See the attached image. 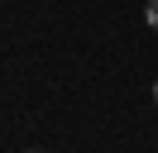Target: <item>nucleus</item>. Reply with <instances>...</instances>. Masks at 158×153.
I'll return each instance as SVG.
<instances>
[{"instance_id": "nucleus-3", "label": "nucleus", "mask_w": 158, "mask_h": 153, "mask_svg": "<svg viewBox=\"0 0 158 153\" xmlns=\"http://www.w3.org/2000/svg\"><path fill=\"white\" fill-rule=\"evenodd\" d=\"M24 153H43V148H24Z\"/></svg>"}, {"instance_id": "nucleus-2", "label": "nucleus", "mask_w": 158, "mask_h": 153, "mask_svg": "<svg viewBox=\"0 0 158 153\" xmlns=\"http://www.w3.org/2000/svg\"><path fill=\"white\" fill-rule=\"evenodd\" d=\"M153 105H158V81H153Z\"/></svg>"}, {"instance_id": "nucleus-1", "label": "nucleus", "mask_w": 158, "mask_h": 153, "mask_svg": "<svg viewBox=\"0 0 158 153\" xmlns=\"http://www.w3.org/2000/svg\"><path fill=\"white\" fill-rule=\"evenodd\" d=\"M144 19H148V29H158V0H148V5H144Z\"/></svg>"}]
</instances>
